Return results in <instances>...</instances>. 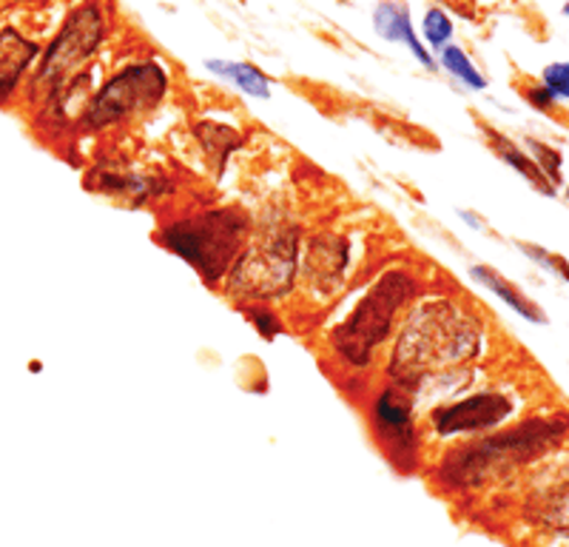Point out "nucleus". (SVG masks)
<instances>
[{
  "label": "nucleus",
  "instance_id": "f257e3e1",
  "mask_svg": "<svg viewBox=\"0 0 569 547\" xmlns=\"http://www.w3.org/2000/svg\"><path fill=\"white\" fill-rule=\"evenodd\" d=\"M479 342V328L472 317L445 300L427 302L401 331L393 357V374L401 382H413L425 374L441 371L447 365L476 357Z\"/></svg>",
  "mask_w": 569,
  "mask_h": 547
},
{
  "label": "nucleus",
  "instance_id": "f03ea898",
  "mask_svg": "<svg viewBox=\"0 0 569 547\" xmlns=\"http://www.w3.org/2000/svg\"><path fill=\"white\" fill-rule=\"evenodd\" d=\"M242 237H246V217L231 209L206 211V215L174 222L162 231V242L166 248H171V255L194 266L202 280L208 282L228 271Z\"/></svg>",
  "mask_w": 569,
  "mask_h": 547
},
{
  "label": "nucleus",
  "instance_id": "7ed1b4c3",
  "mask_svg": "<svg viewBox=\"0 0 569 547\" xmlns=\"http://www.w3.org/2000/svg\"><path fill=\"white\" fill-rule=\"evenodd\" d=\"M416 294V282L405 271H388L376 282L365 300L353 308L342 326L333 331V346L348 362L365 365L376 346H382L388 337L393 317L405 302Z\"/></svg>",
  "mask_w": 569,
  "mask_h": 547
},
{
  "label": "nucleus",
  "instance_id": "20e7f679",
  "mask_svg": "<svg viewBox=\"0 0 569 547\" xmlns=\"http://www.w3.org/2000/svg\"><path fill=\"white\" fill-rule=\"evenodd\" d=\"M166 91H169V72L160 63L146 60V63L126 66L123 72L106 80L103 89L94 95L86 111V123L91 129H103L129 120L131 115L154 109L166 98Z\"/></svg>",
  "mask_w": 569,
  "mask_h": 547
},
{
  "label": "nucleus",
  "instance_id": "39448f33",
  "mask_svg": "<svg viewBox=\"0 0 569 547\" xmlns=\"http://www.w3.org/2000/svg\"><path fill=\"white\" fill-rule=\"evenodd\" d=\"M106 32L109 27H106V14L98 3H83L80 9H74L58 38L43 52V60L38 66V83L54 86L58 80L69 78L71 72H78L80 66L98 52Z\"/></svg>",
  "mask_w": 569,
  "mask_h": 547
},
{
  "label": "nucleus",
  "instance_id": "423d86ee",
  "mask_svg": "<svg viewBox=\"0 0 569 547\" xmlns=\"http://www.w3.org/2000/svg\"><path fill=\"white\" fill-rule=\"evenodd\" d=\"M558 434V422H530L518 430H507L501 437H492L487 442L467 448L465 456L456 459L459 479L470 483V476L490 474L498 465H512L518 459H527L536 448L550 442Z\"/></svg>",
  "mask_w": 569,
  "mask_h": 547
},
{
  "label": "nucleus",
  "instance_id": "0eeeda50",
  "mask_svg": "<svg viewBox=\"0 0 569 547\" xmlns=\"http://www.w3.org/2000/svg\"><path fill=\"white\" fill-rule=\"evenodd\" d=\"M512 414V399L507 394H476L456 405L436 410L433 425L439 434H481V430L498 428Z\"/></svg>",
  "mask_w": 569,
  "mask_h": 547
},
{
  "label": "nucleus",
  "instance_id": "6e6552de",
  "mask_svg": "<svg viewBox=\"0 0 569 547\" xmlns=\"http://www.w3.org/2000/svg\"><path fill=\"white\" fill-rule=\"evenodd\" d=\"M376 434L393 450V456H413L416 434H413V405L408 391L401 385L385 388L382 397L373 405Z\"/></svg>",
  "mask_w": 569,
  "mask_h": 547
},
{
  "label": "nucleus",
  "instance_id": "1a4fd4ad",
  "mask_svg": "<svg viewBox=\"0 0 569 547\" xmlns=\"http://www.w3.org/2000/svg\"><path fill=\"white\" fill-rule=\"evenodd\" d=\"M291 268L293 246H288V240H277L242 262L240 282L246 280V288L253 294H279L291 280Z\"/></svg>",
  "mask_w": 569,
  "mask_h": 547
},
{
  "label": "nucleus",
  "instance_id": "9d476101",
  "mask_svg": "<svg viewBox=\"0 0 569 547\" xmlns=\"http://www.w3.org/2000/svg\"><path fill=\"white\" fill-rule=\"evenodd\" d=\"M373 29L379 38H385L388 43H405L410 49L416 60L425 66L427 72H436L439 63L436 58L425 49V43L419 40L413 27V18H410V7L401 3V0H382L379 7L373 9Z\"/></svg>",
  "mask_w": 569,
  "mask_h": 547
},
{
  "label": "nucleus",
  "instance_id": "9b49d317",
  "mask_svg": "<svg viewBox=\"0 0 569 547\" xmlns=\"http://www.w3.org/2000/svg\"><path fill=\"white\" fill-rule=\"evenodd\" d=\"M470 274H472V280L481 282V286H485V288H490V291L496 294L498 300L505 302V306H510L512 311L518 314V317H525L527 322H541V326H543V322H547V314H543V308H538L536 302H532L530 297H527V294L521 291V288L512 286V282L507 280V277H501V274H498L496 268H490V266H472Z\"/></svg>",
  "mask_w": 569,
  "mask_h": 547
},
{
  "label": "nucleus",
  "instance_id": "f8f14e48",
  "mask_svg": "<svg viewBox=\"0 0 569 547\" xmlns=\"http://www.w3.org/2000/svg\"><path fill=\"white\" fill-rule=\"evenodd\" d=\"M481 129H485L487 143L492 146V151H496V155L501 157V160H505L507 166H510V169H516L518 175L527 177V182H530L532 189H538V191H541V195H547V197H556L558 195L556 186H552V182L541 175V169H538V166H536V160H532V157L527 155L525 149H518V146L512 143L510 137H505V135H501V131L490 129V126H481Z\"/></svg>",
  "mask_w": 569,
  "mask_h": 547
},
{
  "label": "nucleus",
  "instance_id": "ddd939ff",
  "mask_svg": "<svg viewBox=\"0 0 569 547\" xmlns=\"http://www.w3.org/2000/svg\"><path fill=\"white\" fill-rule=\"evenodd\" d=\"M34 54H38V46L23 40L12 29L0 34V100L9 98V91L18 83L23 69L32 63Z\"/></svg>",
  "mask_w": 569,
  "mask_h": 547
},
{
  "label": "nucleus",
  "instance_id": "4468645a",
  "mask_svg": "<svg viewBox=\"0 0 569 547\" xmlns=\"http://www.w3.org/2000/svg\"><path fill=\"white\" fill-rule=\"evenodd\" d=\"M206 69L211 74H217V78L228 80L231 86H237L240 91H246V95H251V98H259V100L271 98V80L266 78L262 69H257V66L248 63V60L208 58Z\"/></svg>",
  "mask_w": 569,
  "mask_h": 547
},
{
  "label": "nucleus",
  "instance_id": "2eb2a0df",
  "mask_svg": "<svg viewBox=\"0 0 569 547\" xmlns=\"http://www.w3.org/2000/svg\"><path fill=\"white\" fill-rule=\"evenodd\" d=\"M439 63L441 69H445L447 74L453 80H459L465 89L470 91H485L487 86H490V80H487V74L481 72L479 66H476V60L470 58V54L461 49V46L456 43H447L445 49L439 52Z\"/></svg>",
  "mask_w": 569,
  "mask_h": 547
},
{
  "label": "nucleus",
  "instance_id": "dca6fc26",
  "mask_svg": "<svg viewBox=\"0 0 569 547\" xmlns=\"http://www.w3.org/2000/svg\"><path fill=\"white\" fill-rule=\"evenodd\" d=\"M536 516L543 528L556 530V534L567 536L569 539V483L558 485V488H552L550 494L541 496Z\"/></svg>",
  "mask_w": 569,
  "mask_h": 547
},
{
  "label": "nucleus",
  "instance_id": "f3484780",
  "mask_svg": "<svg viewBox=\"0 0 569 547\" xmlns=\"http://www.w3.org/2000/svg\"><path fill=\"white\" fill-rule=\"evenodd\" d=\"M197 135H200V143L208 155L213 157V163H220L231 155L237 146H240V135L231 131L228 126H217V123H200L197 126Z\"/></svg>",
  "mask_w": 569,
  "mask_h": 547
},
{
  "label": "nucleus",
  "instance_id": "a211bd4d",
  "mask_svg": "<svg viewBox=\"0 0 569 547\" xmlns=\"http://www.w3.org/2000/svg\"><path fill=\"white\" fill-rule=\"evenodd\" d=\"M453 18L439 7L427 9L425 18H421V34H425L427 43L433 46V49H439V52L453 40Z\"/></svg>",
  "mask_w": 569,
  "mask_h": 547
},
{
  "label": "nucleus",
  "instance_id": "6ab92c4d",
  "mask_svg": "<svg viewBox=\"0 0 569 547\" xmlns=\"http://www.w3.org/2000/svg\"><path fill=\"white\" fill-rule=\"evenodd\" d=\"M527 149L532 151V160H536V166L541 169V175L547 177V180L552 182V186H561L563 177H561V151L552 149V146L547 143H538V140H527Z\"/></svg>",
  "mask_w": 569,
  "mask_h": 547
},
{
  "label": "nucleus",
  "instance_id": "aec40b11",
  "mask_svg": "<svg viewBox=\"0 0 569 547\" xmlns=\"http://www.w3.org/2000/svg\"><path fill=\"white\" fill-rule=\"evenodd\" d=\"M541 86L558 103H569V60H552L541 69Z\"/></svg>",
  "mask_w": 569,
  "mask_h": 547
},
{
  "label": "nucleus",
  "instance_id": "412c9836",
  "mask_svg": "<svg viewBox=\"0 0 569 547\" xmlns=\"http://www.w3.org/2000/svg\"><path fill=\"white\" fill-rule=\"evenodd\" d=\"M521 248H525V255L530 257V260H536L538 266L547 268V271H550V274H556V277H561V280L569 282V262L563 260V257L550 255L547 248L532 246V242H521Z\"/></svg>",
  "mask_w": 569,
  "mask_h": 547
},
{
  "label": "nucleus",
  "instance_id": "4be33fe9",
  "mask_svg": "<svg viewBox=\"0 0 569 547\" xmlns=\"http://www.w3.org/2000/svg\"><path fill=\"white\" fill-rule=\"evenodd\" d=\"M521 98H525L527 103L532 106V109L541 111V115H556L558 106H561L556 98H552L550 91L543 89L541 83H527V86H521Z\"/></svg>",
  "mask_w": 569,
  "mask_h": 547
},
{
  "label": "nucleus",
  "instance_id": "5701e85b",
  "mask_svg": "<svg viewBox=\"0 0 569 547\" xmlns=\"http://www.w3.org/2000/svg\"><path fill=\"white\" fill-rule=\"evenodd\" d=\"M561 14H563V18L569 20V0H567V3H563V7H561Z\"/></svg>",
  "mask_w": 569,
  "mask_h": 547
},
{
  "label": "nucleus",
  "instance_id": "b1692460",
  "mask_svg": "<svg viewBox=\"0 0 569 547\" xmlns=\"http://www.w3.org/2000/svg\"><path fill=\"white\" fill-rule=\"evenodd\" d=\"M567 200H569V191H567Z\"/></svg>",
  "mask_w": 569,
  "mask_h": 547
}]
</instances>
